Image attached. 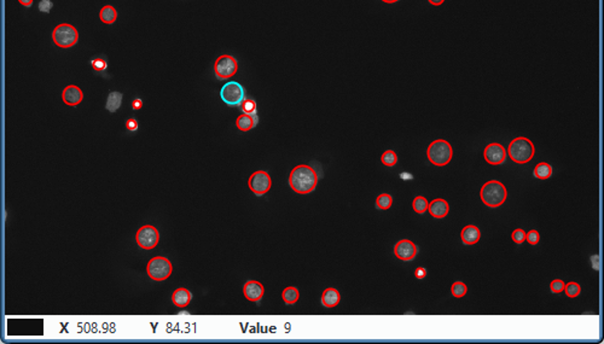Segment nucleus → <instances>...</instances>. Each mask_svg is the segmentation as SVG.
Masks as SVG:
<instances>
[{
	"label": "nucleus",
	"instance_id": "f257e3e1",
	"mask_svg": "<svg viewBox=\"0 0 604 344\" xmlns=\"http://www.w3.org/2000/svg\"><path fill=\"white\" fill-rule=\"evenodd\" d=\"M318 175L312 167L300 164L295 167L289 175V186L298 195H307L316 190Z\"/></svg>",
	"mask_w": 604,
	"mask_h": 344
},
{
	"label": "nucleus",
	"instance_id": "f03ea898",
	"mask_svg": "<svg viewBox=\"0 0 604 344\" xmlns=\"http://www.w3.org/2000/svg\"><path fill=\"white\" fill-rule=\"evenodd\" d=\"M480 196H481L483 204L489 208H497L505 202L508 197V191L501 183L497 180H491L483 185Z\"/></svg>",
	"mask_w": 604,
	"mask_h": 344
},
{
	"label": "nucleus",
	"instance_id": "7ed1b4c3",
	"mask_svg": "<svg viewBox=\"0 0 604 344\" xmlns=\"http://www.w3.org/2000/svg\"><path fill=\"white\" fill-rule=\"evenodd\" d=\"M534 152H535V149H534L533 143L529 139L522 138V136L514 139L509 145L508 150V154L511 160L515 163L519 164L528 163L533 158Z\"/></svg>",
	"mask_w": 604,
	"mask_h": 344
},
{
	"label": "nucleus",
	"instance_id": "20e7f679",
	"mask_svg": "<svg viewBox=\"0 0 604 344\" xmlns=\"http://www.w3.org/2000/svg\"><path fill=\"white\" fill-rule=\"evenodd\" d=\"M452 146L444 139L434 140L427 150L428 160L438 167H444L450 163L452 160Z\"/></svg>",
	"mask_w": 604,
	"mask_h": 344
},
{
	"label": "nucleus",
	"instance_id": "39448f33",
	"mask_svg": "<svg viewBox=\"0 0 604 344\" xmlns=\"http://www.w3.org/2000/svg\"><path fill=\"white\" fill-rule=\"evenodd\" d=\"M52 40L60 49H71L78 43L79 33L74 25L62 23L53 29Z\"/></svg>",
	"mask_w": 604,
	"mask_h": 344
},
{
	"label": "nucleus",
	"instance_id": "423d86ee",
	"mask_svg": "<svg viewBox=\"0 0 604 344\" xmlns=\"http://www.w3.org/2000/svg\"><path fill=\"white\" fill-rule=\"evenodd\" d=\"M172 272H173V266L171 261L163 256L152 257L146 266V273L155 282L167 280L172 276Z\"/></svg>",
	"mask_w": 604,
	"mask_h": 344
},
{
	"label": "nucleus",
	"instance_id": "0eeeda50",
	"mask_svg": "<svg viewBox=\"0 0 604 344\" xmlns=\"http://www.w3.org/2000/svg\"><path fill=\"white\" fill-rule=\"evenodd\" d=\"M244 95H246V92H244L243 86L237 81L226 82L220 90L221 100L228 107L241 105L242 101L244 100Z\"/></svg>",
	"mask_w": 604,
	"mask_h": 344
},
{
	"label": "nucleus",
	"instance_id": "6e6552de",
	"mask_svg": "<svg viewBox=\"0 0 604 344\" xmlns=\"http://www.w3.org/2000/svg\"><path fill=\"white\" fill-rule=\"evenodd\" d=\"M238 62L233 56L222 55L215 60L214 72L219 80H227L237 73Z\"/></svg>",
	"mask_w": 604,
	"mask_h": 344
},
{
	"label": "nucleus",
	"instance_id": "1a4fd4ad",
	"mask_svg": "<svg viewBox=\"0 0 604 344\" xmlns=\"http://www.w3.org/2000/svg\"><path fill=\"white\" fill-rule=\"evenodd\" d=\"M136 242L138 247H141L142 249L151 250L157 247L158 242H160V233H158L157 228H155L154 226L145 225L137 232Z\"/></svg>",
	"mask_w": 604,
	"mask_h": 344
},
{
	"label": "nucleus",
	"instance_id": "9d476101",
	"mask_svg": "<svg viewBox=\"0 0 604 344\" xmlns=\"http://www.w3.org/2000/svg\"><path fill=\"white\" fill-rule=\"evenodd\" d=\"M248 186L254 195L263 196L271 190L272 179L267 171L256 170L250 175L249 180H248Z\"/></svg>",
	"mask_w": 604,
	"mask_h": 344
},
{
	"label": "nucleus",
	"instance_id": "9b49d317",
	"mask_svg": "<svg viewBox=\"0 0 604 344\" xmlns=\"http://www.w3.org/2000/svg\"><path fill=\"white\" fill-rule=\"evenodd\" d=\"M483 156H485V160L487 161L489 164L498 165L501 164L505 161V158H507V151H505L503 145L498 144V143H492V144L486 146Z\"/></svg>",
	"mask_w": 604,
	"mask_h": 344
},
{
	"label": "nucleus",
	"instance_id": "f8f14e48",
	"mask_svg": "<svg viewBox=\"0 0 604 344\" xmlns=\"http://www.w3.org/2000/svg\"><path fill=\"white\" fill-rule=\"evenodd\" d=\"M417 251L415 243L409 239L400 240L394 247V254L401 261H412L417 255Z\"/></svg>",
	"mask_w": 604,
	"mask_h": 344
},
{
	"label": "nucleus",
	"instance_id": "ddd939ff",
	"mask_svg": "<svg viewBox=\"0 0 604 344\" xmlns=\"http://www.w3.org/2000/svg\"><path fill=\"white\" fill-rule=\"evenodd\" d=\"M243 294L248 301L259 302L265 295V288L261 283L256 282V280H249L243 286Z\"/></svg>",
	"mask_w": 604,
	"mask_h": 344
},
{
	"label": "nucleus",
	"instance_id": "4468645a",
	"mask_svg": "<svg viewBox=\"0 0 604 344\" xmlns=\"http://www.w3.org/2000/svg\"><path fill=\"white\" fill-rule=\"evenodd\" d=\"M84 99V93L80 90V87L75 85H69L63 90L62 92V100L65 105L69 107H76Z\"/></svg>",
	"mask_w": 604,
	"mask_h": 344
},
{
	"label": "nucleus",
	"instance_id": "2eb2a0df",
	"mask_svg": "<svg viewBox=\"0 0 604 344\" xmlns=\"http://www.w3.org/2000/svg\"><path fill=\"white\" fill-rule=\"evenodd\" d=\"M428 210L433 218L444 219L445 216H447L448 212H450V207H448V203L446 200L438 198L429 203Z\"/></svg>",
	"mask_w": 604,
	"mask_h": 344
},
{
	"label": "nucleus",
	"instance_id": "dca6fc26",
	"mask_svg": "<svg viewBox=\"0 0 604 344\" xmlns=\"http://www.w3.org/2000/svg\"><path fill=\"white\" fill-rule=\"evenodd\" d=\"M192 294L185 288H179L172 294V302L178 308H186L191 303Z\"/></svg>",
	"mask_w": 604,
	"mask_h": 344
},
{
	"label": "nucleus",
	"instance_id": "f3484780",
	"mask_svg": "<svg viewBox=\"0 0 604 344\" xmlns=\"http://www.w3.org/2000/svg\"><path fill=\"white\" fill-rule=\"evenodd\" d=\"M460 237H462V242L465 245H474L480 240L481 232H480V229L476 227V226L469 225L462 229Z\"/></svg>",
	"mask_w": 604,
	"mask_h": 344
},
{
	"label": "nucleus",
	"instance_id": "a211bd4d",
	"mask_svg": "<svg viewBox=\"0 0 604 344\" xmlns=\"http://www.w3.org/2000/svg\"><path fill=\"white\" fill-rule=\"evenodd\" d=\"M341 301V296L336 289L329 288L324 290L322 295V304L325 308H335Z\"/></svg>",
	"mask_w": 604,
	"mask_h": 344
},
{
	"label": "nucleus",
	"instance_id": "6ab92c4d",
	"mask_svg": "<svg viewBox=\"0 0 604 344\" xmlns=\"http://www.w3.org/2000/svg\"><path fill=\"white\" fill-rule=\"evenodd\" d=\"M256 123H257L256 115L242 114L241 116H238L236 120L237 128L242 130V132H248V130L253 129L254 127L256 126Z\"/></svg>",
	"mask_w": 604,
	"mask_h": 344
},
{
	"label": "nucleus",
	"instance_id": "aec40b11",
	"mask_svg": "<svg viewBox=\"0 0 604 344\" xmlns=\"http://www.w3.org/2000/svg\"><path fill=\"white\" fill-rule=\"evenodd\" d=\"M122 99H123V95L121 92H117V91H113L110 92L109 95H108L107 98V104H106V109L108 111H110V113H115L120 109L121 104H122Z\"/></svg>",
	"mask_w": 604,
	"mask_h": 344
},
{
	"label": "nucleus",
	"instance_id": "412c9836",
	"mask_svg": "<svg viewBox=\"0 0 604 344\" xmlns=\"http://www.w3.org/2000/svg\"><path fill=\"white\" fill-rule=\"evenodd\" d=\"M99 17H100V21L103 22V23L113 24L117 18V12L114 6L106 5L102 8V10L99 12Z\"/></svg>",
	"mask_w": 604,
	"mask_h": 344
},
{
	"label": "nucleus",
	"instance_id": "4be33fe9",
	"mask_svg": "<svg viewBox=\"0 0 604 344\" xmlns=\"http://www.w3.org/2000/svg\"><path fill=\"white\" fill-rule=\"evenodd\" d=\"M282 298L285 304H295L298 301V298H300V292H298V290L295 288V286H288V288L283 290Z\"/></svg>",
	"mask_w": 604,
	"mask_h": 344
},
{
	"label": "nucleus",
	"instance_id": "5701e85b",
	"mask_svg": "<svg viewBox=\"0 0 604 344\" xmlns=\"http://www.w3.org/2000/svg\"><path fill=\"white\" fill-rule=\"evenodd\" d=\"M551 175H552V167L549 163H545V162L538 163L535 165V168H534V177L538 178V179H542V180L549 179Z\"/></svg>",
	"mask_w": 604,
	"mask_h": 344
},
{
	"label": "nucleus",
	"instance_id": "b1692460",
	"mask_svg": "<svg viewBox=\"0 0 604 344\" xmlns=\"http://www.w3.org/2000/svg\"><path fill=\"white\" fill-rule=\"evenodd\" d=\"M428 207H429V203H428L427 198H424V197H422V196L416 197L412 202V208L416 213H418V214H424V213L428 210Z\"/></svg>",
	"mask_w": 604,
	"mask_h": 344
},
{
	"label": "nucleus",
	"instance_id": "393cba45",
	"mask_svg": "<svg viewBox=\"0 0 604 344\" xmlns=\"http://www.w3.org/2000/svg\"><path fill=\"white\" fill-rule=\"evenodd\" d=\"M392 204H393V197L390 195H388V193H383V195L377 197L376 207L378 209L387 210L392 207Z\"/></svg>",
	"mask_w": 604,
	"mask_h": 344
},
{
	"label": "nucleus",
	"instance_id": "a878e982",
	"mask_svg": "<svg viewBox=\"0 0 604 344\" xmlns=\"http://www.w3.org/2000/svg\"><path fill=\"white\" fill-rule=\"evenodd\" d=\"M381 161H382V163L387 165V167H393V165L398 163V156H396L393 150H387V151L383 152Z\"/></svg>",
	"mask_w": 604,
	"mask_h": 344
},
{
	"label": "nucleus",
	"instance_id": "bb28decb",
	"mask_svg": "<svg viewBox=\"0 0 604 344\" xmlns=\"http://www.w3.org/2000/svg\"><path fill=\"white\" fill-rule=\"evenodd\" d=\"M241 109L243 114L256 115V101L253 99H244L241 103Z\"/></svg>",
	"mask_w": 604,
	"mask_h": 344
},
{
	"label": "nucleus",
	"instance_id": "cd10ccee",
	"mask_svg": "<svg viewBox=\"0 0 604 344\" xmlns=\"http://www.w3.org/2000/svg\"><path fill=\"white\" fill-rule=\"evenodd\" d=\"M451 291H452V295L454 296V297L460 298V297H463V296H465L466 291H468V288H466V285L464 284V283L457 282L452 285Z\"/></svg>",
	"mask_w": 604,
	"mask_h": 344
},
{
	"label": "nucleus",
	"instance_id": "c85d7f7f",
	"mask_svg": "<svg viewBox=\"0 0 604 344\" xmlns=\"http://www.w3.org/2000/svg\"><path fill=\"white\" fill-rule=\"evenodd\" d=\"M580 290H581L580 285L577 284V283H568L567 285H564L565 295L571 298H574V297H577V296H579Z\"/></svg>",
	"mask_w": 604,
	"mask_h": 344
},
{
	"label": "nucleus",
	"instance_id": "c756f323",
	"mask_svg": "<svg viewBox=\"0 0 604 344\" xmlns=\"http://www.w3.org/2000/svg\"><path fill=\"white\" fill-rule=\"evenodd\" d=\"M511 239H513L516 244H522L524 239H526V232L521 228L515 229V231L513 232V234H511Z\"/></svg>",
	"mask_w": 604,
	"mask_h": 344
},
{
	"label": "nucleus",
	"instance_id": "7c9ffc66",
	"mask_svg": "<svg viewBox=\"0 0 604 344\" xmlns=\"http://www.w3.org/2000/svg\"><path fill=\"white\" fill-rule=\"evenodd\" d=\"M539 239H540V235L538 233V231H535V229H532V231H529L528 233H526V240L528 242L530 245H536L539 243Z\"/></svg>",
	"mask_w": 604,
	"mask_h": 344
},
{
	"label": "nucleus",
	"instance_id": "2f4dec72",
	"mask_svg": "<svg viewBox=\"0 0 604 344\" xmlns=\"http://www.w3.org/2000/svg\"><path fill=\"white\" fill-rule=\"evenodd\" d=\"M564 283L562 282V280L559 279H556L554 282L550 284V290H551L554 294H559V292H562L564 290Z\"/></svg>",
	"mask_w": 604,
	"mask_h": 344
},
{
	"label": "nucleus",
	"instance_id": "473e14b6",
	"mask_svg": "<svg viewBox=\"0 0 604 344\" xmlns=\"http://www.w3.org/2000/svg\"><path fill=\"white\" fill-rule=\"evenodd\" d=\"M91 64H92V68L96 70V72H103V70H106L107 66H108L106 60L102 59V58L93 59L91 62Z\"/></svg>",
	"mask_w": 604,
	"mask_h": 344
},
{
	"label": "nucleus",
	"instance_id": "72a5a7b5",
	"mask_svg": "<svg viewBox=\"0 0 604 344\" xmlns=\"http://www.w3.org/2000/svg\"><path fill=\"white\" fill-rule=\"evenodd\" d=\"M52 6L53 3L51 2V0H41L39 5H38V9H39L40 12H44V14H50Z\"/></svg>",
	"mask_w": 604,
	"mask_h": 344
},
{
	"label": "nucleus",
	"instance_id": "f704fd0d",
	"mask_svg": "<svg viewBox=\"0 0 604 344\" xmlns=\"http://www.w3.org/2000/svg\"><path fill=\"white\" fill-rule=\"evenodd\" d=\"M126 128L128 129V130H131V132H136V130L138 129V122H137V120L136 119L127 120Z\"/></svg>",
	"mask_w": 604,
	"mask_h": 344
},
{
	"label": "nucleus",
	"instance_id": "c9c22d12",
	"mask_svg": "<svg viewBox=\"0 0 604 344\" xmlns=\"http://www.w3.org/2000/svg\"><path fill=\"white\" fill-rule=\"evenodd\" d=\"M415 277L417 279H424L425 277H427V270H425V268H423V267H419V268L415 270Z\"/></svg>",
	"mask_w": 604,
	"mask_h": 344
},
{
	"label": "nucleus",
	"instance_id": "e433bc0d",
	"mask_svg": "<svg viewBox=\"0 0 604 344\" xmlns=\"http://www.w3.org/2000/svg\"><path fill=\"white\" fill-rule=\"evenodd\" d=\"M132 108L133 110H141L143 108V100L141 98H136L135 100L132 101Z\"/></svg>",
	"mask_w": 604,
	"mask_h": 344
},
{
	"label": "nucleus",
	"instance_id": "4c0bfd02",
	"mask_svg": "<svg viewBox=\"0 0 604 344\" xmlns=\"http://www.w3.org/2000/svg\"><path fill=\"white\" fill-rule=\"evenodd\" d=\"M18 3L25 6V8H30L33 5V0H18Z\"/></svg>",
	"mask_w": 604,
	"mask_h": 344
},
{
	"label": "nucleus",
	"instance_id": "58836bf2",
	"mask_svg": "<svg viewBox=\"0 0 604 344\" xmlns=\"http://www.w3.org/2000/svg\"><path fill=\"white\" fill-rule=\"evenodd\" d=\"M428 2H429V3H430V4H431V5H435V6H439V5H441V4H444V2H445V0H428Z\"/></svg>",
	"mask_w": 604,
	"mask_h": 344
},
{
	"label": "nucleus",
	"instance_id": "ea45409f",
	"mask_svg": "<svg viewBox=\"0 0 604 344\" xmlns=\"http://www.w3.org/2000/svg\"><path fill=\"white\" fill-rule=\"evenodd\" d=\"M382 2H384V3H387V4H393V3H396V2H399V0H382Z\"/></svg>",
	"mask_w": 604,
	"mask_h": 344
}]
</instances>
